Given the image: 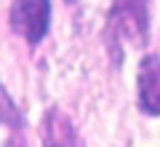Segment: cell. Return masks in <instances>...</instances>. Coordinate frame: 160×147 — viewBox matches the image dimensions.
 Returning a JSON list of instances; mask_svg holds the SVG:
<instances>
[{"label":"cell","instance_id":"6da1fadb","mask_svg":"<svg viewBox=\"0 0 160 147\" xmlns=\"http://www.w3.org/2000/svg\"><path fill=\"white\" fill-rule=\"evenodd\" d=\"M51 24V0H16L11 6V27L29 45L40 43Z\"/></svg>","mask_w":160,"mask_h":147},{"label":"cell","instance_id":"7a4b0ae2","mask_svg":"<svg viewBox=\"0 0 160 147\" xmlns=\"http://www.w3.org/2000/svg\"><path fill=\"white\" fill-rule=\"evenodd\" d=\"M109 29L131 35V40L147 38V0H112Z\"/></svg>","mask_w":160,"mask_h":147},{"label":"cell","instance_id":"3957f363","mask_svg":"<svg viewBox=\"0 0 160 147\" xmlns=\"http://www.w3.org/2000/svg\"><path fill=\"white\" fill-rule=\"evenodd\" d=\"M139 107L147 115H160V56L155 54L139 64Z\"/></svg>","mask_w":160,"mask_h":147},{"label":"cell","instance_id":"277c9868","mask_svg":"<svg viewBox=\"0 0 160 147\" xmlns=\"http://www.w3.org/2000/svg\"><path fill=\"white\" fill-rule=\"evenodd\" d=\"M43 147H75V129L67 115L48 110L43 120Z\"/></svg>","mask_w":160,"mask_h":147},{"label":"cell","instance_id":"5b68a950","mask_svg":"<svg viewBox=\"0 0 160 147\" xmlns=\"http://www.w3.org/2000/svg\"><path fill=\"white\" fill-rule=\"evenodd\" d=\"M0 123L3 126H11V129H19L22 126V115H19L13 99L8 96V91L0 86Z\"/></svg>","mask_w":160,"mask_h":147},{"label":"cell","instance_id":"8992f818","mask_svg":"<svg viewBox=\"0 0 160 147\" xmlns=\"http://www.w3.org/2000/svg\"><path fill=\"white\" fill-rule=\"evenodd\" d=\"M6 147H24V142L19 139V136H11V139L6 142Z\"/></svg>","mask_w":160,"mask_h":147},{"label":"cell","instance_id":"52a82bcc","mask_svg":"<svg viewBox=\"0 0 160 147\" xmlns=\"http://www.w3.org/2000/svg\"><path fill=\"white\" fill-rule=\"evenodd\" d=\"M67 3H72V0H67Z\"/></svg>","mask_w":160,"mask_h":147}]
</instances>
